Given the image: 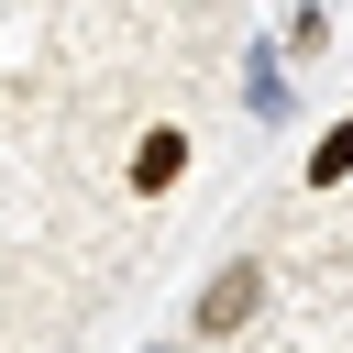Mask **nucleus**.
Segmentation results:
<instances>
[{
	"mask_svg": "<svg viewBox=\"0 0 353 353\" xmlns=\"http://www.w3.org/2000/svg\"><path fill=\"white\" fill-rule=\"evenodd\" d=\"M254 298H265V265H221L210 287H199V331L221 342V331H243L254 320Z\"/></svg>",
	"mask_w": 353,
	"mask_h": 353,
	"instance_id": "f257e3e1",
	"label": "nucleus"
},
{
	"mask_svg": "<svg viewBox=\"0 0 353 353\" xmlns=\"http://www.w3.org/2000/svg\"><path fill=\"white\" fill-rule=\"evenodd\" d=\"M176 176H188V132H176V121H154V132L132 143V188L154 199V188H176Z\"/></svg>",
	"mask_w": 353,
	"mask_h": 353,
	"instance_id": "f03ea898",
	"label": "nucleus"
},
{
	"mask_svg": "<svg viewBox=\"0 0 353 353\" xmlns=\"http://www.w3.org/2000/svg\"><path fill=\"white\" fill-rule=\"evenodd\" d=\"M342 176H353V121H331L320 154H309V188H342Z\"/></svg>",
	"mask_w": 353,
	"mask_h": 353,
	"instance_id": "7ed1b4c3",
	"label": "nucleus"
}]
</instances>
